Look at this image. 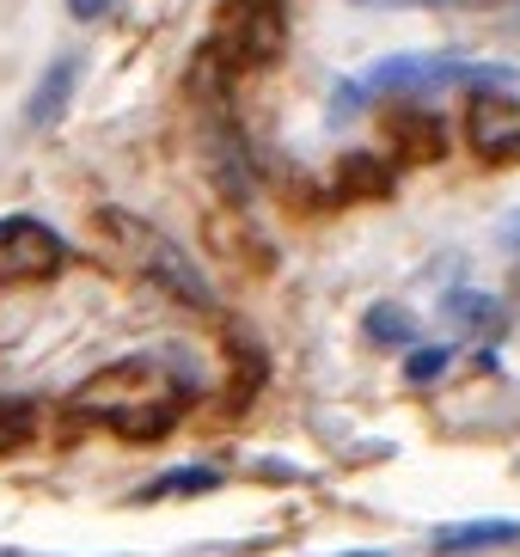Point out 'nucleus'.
Listing matches in <instances>:
<instances>
[{
  "label": "nucleus",
  "mask_w": 520,
  "mask_h": 557,
  "mask_svg": "<svg viewBox=\"0 0 520 557\" xmlns=\"http://www.w3.org/2000/svg\"><path fill=\"white\" fill-rule=\"evenodd\" d=\"M447 368H454V349H447V344H417V349H405V380H410V386H435Z\"/></svg>",
  "instance_id": "14"
},
{
  "label": "nucleus",
  "mask_w": 520,
  "mask_h": 557,
  "mask_svg": "<svg viewBox=\"0 0 520 557\" xmlns=\"http://www.w3.org/2000/svg\"><path fill=\"white\" fill-rule=\"evenodd\" d=\"M520 545V521H454V527H435L429 540V557H484V552H515Z\"/></svg>",
  "instance_id": "8"
},
{
  "label": "nucleus",
  "mask_w": 520,
  "mask_h": 557,
  "mask_svg": "<svg viewBox=\"0 0 520 557\" xmlns=\"http://www.w3.org/2000/svg\"><path fill=\"white\" fill-rule=\"evenodd\" d=\"M74 86H81V55H55V62L44 67V81L32 86L25 123H32V129H55L62 111H67V99H74Z\"/></svg>",
  "instance_id": "9"
},
{
  "label": "nucleus",
  "mask_w": 520,
  "mask_h": 557,
  "mask_svg": "<svg viewBox=\"0 0 520 557\" xmlns=\"http://www.w3.org/2000/svg\"><path fill=\"white\" fill-rule=\"evenodd\" d=\"M392 184H398V172H392V160L380 148H349L337 160V197L380 202V197H392Z\"/></svg>",
  "instance_id": "10"
},
{
  "label": "nucleus",
  "mask_w": 520,
  "mask_h": 557,
  "mask_svg": "<svg viewBox=\"0 0 520 557\" xmlns=\"http://www.w3.org/2000/svg\"><path fill=\"white\" fill-rule=\"evenodd\" d=\"M37 429V410L25 405V398H0V454H13V447L32 442Z\"/></svg>",
  "instance_id": "15"
},
{
  "label": "nucleus",
  "mask_w": 520,
  "mask_h": 557,
  "mask_svg": "<svg viewBox=\"0 0 520 557\" xmlns=\"http://www.w3.org/2000/svg\"><path fill=\"white\" fill-rule=\"evenodd\" d=\"M466 148L484 165H520V92L515 86H484L466 104Z\"/></svg>",
  "instance_id": "6"
},
{
  "label": "nucleus",
  "mask_w": 520,
  "mask_h": 557,
  "mask_svg": "<svg viewBox=\"0 0 520 557\" xmlns=\"http://www.w3.org/2000/svg\"><path fill=\"white\" fill-rule=\"evenodd\" d=\"M441 319L459 337H496L503 331V300L484 295V288H454V295H441Z\"/></svg>",
  "instance_id": "11"
},
{
  "label": "nucleus",
  "mask_w": 520,
  "mask_h": 557,
  "mask_svg": "<svg viewBox=\"0 0 520 557\" xmlns=\"http://www.w3.org/2000/svg\"><path fill=\"white\" fill-rule=\"evenodd\" d=\"M368 86L392 92V99H435V92H454V86H515V67L508 62H466V55H386V62L368 74Z\"/></svg>",
  "instance_id": "3"
},
{
  "label": "nucleus",
  "mask_w": 520,
  "mask_h": 557,
  "mask_svg": "<svg viewBox=\"0 0 520 557\" xmlns=\"http://www.w3.org/2000/svg\"><path fill=\"white\" fill-rule=\"evenodd\" d=\"M361 99H368V86H356V81L337 86V104H331V116H356V111H361Z\"/></svg>",
  "instance_id": "17"
},
{
  "label": "nucleus",
  "mask_w": 520,
  "mask_h": 557,
  "mask_svg": "<svg viewBox=\"0 0 520 557\" xmlns=\"http://www.w3.org/2000/svg\"><path fill=\"white\" fill-rule=\"evenodd\" d=\"M361 331H368V344L374 349H417V319H410V307H392V300H380V307H368V319H361Z\"/></svg>",
  "instance_id": "12"
},
{
  "label": "nucleus",
  "mask_w": 520,
  "mask_h": 557,
  "mask_svg": "<svg viewBox=\"0 0 520 557\" xmlns=\"http://www.w3.org/2000/svg\"><path fill=\"white\" fill-rule=\"evenodd\" d=\"M98 227L111 233V246L123 251V263H135L153 288H165L172 300H184V307H196V312H214L209 276L196 270V258L172 239V233H160L153 221H141V214H129V209H98Z\"/></svg>",
  "instance_id": "2"
},
{
  "label": "nucleus",
  "mask_w": 520,
  "mask_h": 557,
  "mask_svg": "<svg viewBox=\"0 0 520 557\" xmlns=\"http://www.w3.org/2000/svg\"><path fill=\"white\" fill-rule=\"evenodd\" d=\"M184 405H190V393H184L153 356H123V361L98 368L92 380L74 386V410L92 417V423H104L111 435H123V442H135V447L172 435Z\"/></svg>",
  "instance_id": "1"
},
{
  "label": "nucleus",
  "mask_w": 520,
  "mask_h": 557,
  "mask_svg": "<svg viewBox=\"0 0 520 557\" xmlns=\"http://www.w3.org/2000/svg\"><path fill=\"white\" fill-rule=\"evenodd\" d=\"M386 141L405 153V160H441V153H447V116L429 99H398L386 111Z\"/></svg>",
  "instance_id": "7"
},
{
  "label": "nucleus",
  "mask_w": 520,
  "mask_h": 557,
  "mask_svg": "<svg viewBox=\"0 0 520 557\" xmlns=\"http://www.w3.org/2000/svg\"><path fill=\"white\" fill-rule=\"evenodd\" d=\"M356 7H490V0H356Z\"/></svg>",
  "instance_id": "18"
},
{
  "label": "nucleus",
  "mask_w": 520,
  "mask_h": 557,
  "mask_svg": "<svg viewBox=\"0 0 520 557\" xmlns=\"http://www.w3.org/2000/svg\"><path fill=\"white\" fill-rule=\"evenodd\" d=\"M515 25H520V13H515Z\"/></svg>",
  "instance_id": "20"
},
{
  "label": "nucleus",
  "mask_w": 520,
  "mask_h": 557,
  "mask_svg": "<svg viewBox=\"0 0 520 557\" xmlns=\"http://www.w3.org/2000/svg\"><path fill=\"white\" fill-rule=\"evenodd\" d=\"M67 239L37 214H0V282H49L62 276Z\"/></svg>",
  "instance_id": "5"
},
{
  "label": "nucleus",
  "mask_w": 520,
  "mask_h": 557,
  "mask_svg": "<svg viewBox=\"0 0 520 557\" xmlns=\"http://www.w3.org/2000/svg\"><path fill=\"white\" fill-rule=\"evenodd\" d=\"M116 0H67V18H81V25H98V18L111 13Z\"/></svg>",
  "instance_id": "16"
},
{
  "label": "nucleus",
  "mask_w": 520,
  "mask_h": 557,
  "mask_svg": "<svg viewBox=\"0 0 520 557\" xmlns=\"http://www.w3.org/2000/svg\"><path fill=\"white\" fill-rule=\"evenodd\" d=\"M288 44V13L282 0H221L214 13V32H209V55L227 74L239 67H270Z\"/></svg>",
  "instance_id": "4"
},
{
  "label": "nucleus",
  "mask_w": 520,
  "mask_h": 557,
  "mask_svg": "<svg viewBox=\"0 0 520 557\" xmlns=\"http://www.w3.org/2000/svg\"><path fill=\"white\" fill-rule=\"evenodd\" d=\"M221 491V472L214 466H178V472H160L153 484H141V503H165V496H202Z\"/></svg>",
  "instance_id": "13"
},
{
  "label": "nucleus",
  "mask_w": 520,
  "mask_h": 557,
  "mask_svg": "<svg viewBox=\"0 0 520 557\" xmlns=\"http://www.w3.org/2000/svg\"><path fill=\"white\" fill-rule=\"evenodd\" d=\"M337 557H392V552H337Z\"/></svg>",
  "instance_id": "19"
}]
</instances>
